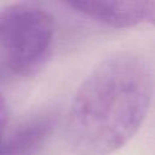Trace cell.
Returning a JSON list of instances; mask_svg holds the SVG:
<instances>
[{
  "instance_id": "obj_1",
  "label": "cell",
  "mask_w": 155,
  "mask_h": 155,
  "mask_svg": "<svg viewBox=\"0 0 155 155\" xmlns=\"http://www.w3.org/2000/svg\"><path fill=\"white\" fill-rule=\"evenodd\" d=\"M147 61L117 52L97 64L74 93L65 136L78 155H110L140 128L153 96Z\"/></svg>"
},
{
  "instance_id": "obj_4",
  "label": "cell",
  "mask_w": 155,
  "mask_h": 155,
  "mask_svg": "<svg viewBox=\"0 0 155 155\" xmlns=\"http://www.w3.org/2000/svg\"><path fill=\"white\" fill-rule=\"evenodd\" d=\"M54 127L50 114L34 115L5 134L0 144V155H36Z\"/></svg>"
},
{
  "instance_id": "obj_5",
  "label": "cell",
  "mask_w": 155,
  "mask_h": 155,
  "mask_svg": "<svg viewBox=\"0 0 155 155\" xmlns=\"http://www.w3.org/2000/svg\"><path fill=\"white\" fill-rule=\"evenodd\" d=\"M7 120H8V110H7V104L4 98V96L0 93V144L6 134V126H7Z\"/></svg>"
},
{
  "instance_id": "obj_3",
  "label": "cell",
  "mask_w": 155,
  "mask_h": 155,
  "mask_svg": "<svg viewBox=\"0 0 155 155\" xmlns=\"http://www.w3.org/2000/svg\"><path fill=\"white\" fill-rule=\"evenodd\" d=\"M65 5L76 13L111 28H130L143 23L155 25V1L86 0Z\"/></svg>"
},
{
  "instance_id": "obj_2",
  "label": "cell",
  "mask_w": 155,
  "mask_h": 155,
  "mask_svg": "<svg viewBox=\"0 0 155 155\" xmlns=\"http://www.w3.org/2000/svg\"><path fill=\"white\" fill-rule=\"evenodd\" d=\"M54 36V17L40 6L12 4L0 10V58L15 76L38 73L52 52Z\"/></svg>"
}]
</instances>
